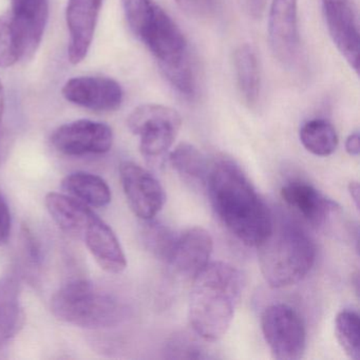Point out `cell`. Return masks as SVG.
I'll use <instances>...</instances> for the list:
<instances>
[{"instance_id":"22","label":"cell","mask_w":360,"mask_h":360,"mask_svg":"<svg viewBox=\"0 0 360 360\" xmlns=\"http://www.w3.org/2000/svg\"><path fill=\"white\" fill-rule=\"evenodd\" d=\"M299 138L303 147L317 157H328L338 146L336 130L326 120H311L303 124Z\"/></svg>"},{"instance_id":"8","label":"cell","mask_w":360,"mask_h":360,"mask_svg":"<svg viewBox=\"0 0 360 360\" xmlns=\"http://www.w3.org/2000/svg\"><path fill=\"white\" fill-rule=\"evenodd\" d=\"M120 179L130 210L141 220H153L166 202L161 183L148 170L130 161L120 165Z\"/></svg>"},{"instance_id":"3","label":"cell","mask_w":360,"mask_h":360,"mask_svg":"<svg viewBox=\"0 0 360 360\" xmlns=\"http://www.w3.org/2000/svg\"><path fill=\"white\" fill-rule=\"evenodd\" d=\"M193 282L189 323L204 340H219L233 322L243 285L241 273L229 263L214 261L208 263Z\"/></svg>"},{"instance_id":"5","label":"cell","mask_w":360,"mask_h":360,"mask_svg":"<svg viewBox=\"0 0 360 360\" xmlns=\"http://www.w3.org/2000/svg\"><path fill=\"white\" fill-rule=\"evenodd\" d=\"M58 319L79 328H106L124 318L122 303L113 295L86 280H75L60 288L51 299Z\"/></svg>"},{"instance_id":"33","label":"cell","mask_w":360,"mask_h":360,"mask_svg":"<svg viewBox=\"0 0 360 360\" xmlns=\"http://www.w3.org/2000/svg\"><path fill=\"white\" fill-rule=\"evenodd\" d=\"M4 109H5V94H4V88L0 82V123L3 119Z\"/></svg>"},{"instance_id":"9","label":"cell","mask_w":360,"mask_h":360,"mask_svg":"<svg viewBox=\"0 0 360 360\" xmlns=\"http://www.w3.org/2000/svg\"><path fill=\"white\" fill-rule=\"evenodd\" d=\"M54 148L69 157L104 155L113 144V131L107 124L79 120L58 127L51 136Z\"/></svg>"},{"instance_id":"4","label":"cell","mask_w":360,"mask_h":360,"mask_svg":"<svg viewBox=\"0 0 360 360\" xmlns=\"http://www.w3.org/2000/svg\"><path fill=\"white\" fill-rule=\"evenodd\" d=\"M258 248L259 264L265 281L273 288L302 281L313 269L316 246L302 229L288 221L276 222Z\"/></svg>"},{"instance_id":"25","label":"cell","mask_w":360,"mask_h":360,"mask_svg":"<svg viewBox=\"0 0 360 360\" xmlns=\"http://www.w3.org/2000/svg\"><path fill=\"white\" fill-rule=\"evenodd\" d=\"M144 222L146 224L142 233L145 245L157 258L167 263L176 242V233L165 225L153 222V220Z\"/></svg>"},{"instance_id":"2","label":"cell","mask_w":360,"mask_h":360,"mask_svg":"<svg viewBox=\"0 0 360 360\" xmlns=\"http://www.w3.org/2000/svg\"><path fill=\"white\" fill-rule=\"evenodd\" d=\"M121 3L130 30L155 56L168 83L180 94H191L197 82L187 41L178 25L155 0Z\"/></svg>"},{"instance_id":"7","label":"cell","mask_w":360,"mask_h":360,"mask_svg":"<svg viewBox=\"0 0 360 360\" xmlns=\"http://www.w3.org/2000/svg\"><path fill=\"white\" fill-rule=\"evenodd\" d=\"M261 328L274 358L298 360L307 349V330L296 309L275 303L263 311Z\"/></svg>"},{"instance_id":"26","label":"cell","mask_w":360,"mask_h":360,"mask_svg":"<svg viewBox=\"0 0 360 360\" xmlns=\"http://www.w3.org/2000/svg\"><path fill=\"white\" fill-rule=\"evenodd\" d=\"M20 60V50L11 15L0 16V68H9Z\"/></svg>"},{"instance_id":"24","label":"cell","mask_w":360,"mask_h":360,"mask_svg":"<svg viewBox=\"0 0 360 360\" xmlns=\"http://www.w3.org/2000/svg\"><path fill=\"white\" fill-rule=\"evenodd\" d=\"M335 336L342 351L353 360L360 358L359 316L351 309H343L335 319Z\"/></svg>"},{"instance_id":"29","label":"cell","mask_w":360,"mask_h":360,"mask_svg":"<svg viewBox=\"0 0 360 360\" xmlns=\"http://www.w3.org/2000/svg\"><path fill=\"white\" fill-rule=\"evenodd\" d=\"M174 345H172L170 347V353H178L176 358H201V349L195 347L188 340H179L178 342H174Z\"/></svg>"},{"instance_id":"31","label":"cell","mask_w":360,"mask_h":360,"mask_svg":"<svg viewBox=\"0 0 360 360\" xmlns=\"http://www.w3.org/2000/svg\"><path fill=\"white\" fill-rule=\"evenodd\" d=\"M245 4L248 12L255 18L260 16L264 11L265 0H245Z\"/></svg>"},{"instance_id":"1","label":"cell","mask_w":360,"mask_h":360,"mask_svg":"<svg viewBox=\"0 0 360 360\" xmlns=\"http://www.w3.org/2000/svg\"><path fill=\"white\" fill-rule=\"evenodd\" d=\"M205 183L212 207L227 229L245 245L262 243L273 229L274 217L241 168L219 160Z\"/></svg>"},{"instance_id":"27","label":"cell","mask_w":360,"mask_h":360,"mask_svg":"<svg viewBox=\"0 0 360 360\" xmlns=\"http://www.w3.org/2000/svg\"><path fill=\"white\" fill-rule=\"evenodd\" d=\"M176 3L189 18H200L210 13L214 0H176Z\"/></svg>"},{"instance_id":"17","label":"cell","mask_w":360,"mask_h":360,"mask_svg":"<svg viewBox=\"0 0 360 360\" xmlns=\"http://www.w3.org/2000/svg\"><path fill=\"white\" fill-rule=\"evenodd\" d=\"M101 269L109 274H120L127 266L125 254L117 235L110 226L96 214L88 225L83 238Z\"/></svg>"},{"instance_id":"28","label":"cell","mask_w":360,"mask_h":360,"mask_svg":"<svg viewBox=\"0 0 360 360\" xmlns=\"http://www.w3.org/2000/svg\"><path fill=\"white\" fill-rule=\"evenodd\" d=\"M11 231V212L4 195L0 193V244L5 243Z\"/></svg>"},{"instance_id":"11","label":"cell","mask_w":360,"mask_h":360,"mask_svg":"<svg viewBox=\"0 0 360 360\" xmlns=\"http://www.w3.org/2000/svg\"><path fill=\"white\" fill-rule=\"evenodd\" d=\"M62 92L68 102L100 112L117 110L124 98L121 85L105 77H75L65 84Z\"/></svg>"},{"instance_id":"21","label":"cell","mask_w":360,"mask_h":360,"mask_svg":"<svg viewBox=\"0 0 360 360\" xmlns=\"http://www.w3.org/2000/svg\"><path fill=\"white\" fill-rule=\"evenodd\" d=\"M233 68L242 98L248 104H256L260 96L261 77L258 58L252 46L244 44L236 49Z\"/></svg>"},{"instance_id":"18","label":"cell","mask_w":360,"mask_h":360,"mask_svg":"<svg viewBox=\"0 0 360 360\" xmlns=\"http://www.w3.org/2000/svg\"><path fill=\"white\" fill-rule=\"evenodd\" d=\"M46 207L54 222L71 237L82 239L96 212L83 202L67 193H50L45 198Z\"/></svg>"},{"instance_id":"30","label":"cell","mask_w":360,"mask_h":360,"mask_svg":"<svg viewBox=\"0 0 360 360\" xmlns=\"http://www.w3.org/2000/svg\"><path fill=\"white\" fill-rule=\"evenodd\" d=\"M345 150L352 157H357L360 153V136L359 132L356 131L349 134L345 140Z\"/></svg>"},{"instance_id":"23","label":"cell","mask_w":360,"mask_h":360,"mask_svg":"<svg viewBox=\"0 0 360 360\" xmlns=\"http://www.w3.org/2000/svg\"><path fill=\"white\" fill-rule=\"evenodd\" d=\"M169 161L185 181L205 183L210 169L205 157L197 147L181 143L170 153Z\"/></svg>"},{"instance_id":"34","label":"cell","mask_w":360,"mask_h":360,"mask_svg":"<svg viewBox=\"0 0 360 360\" xmlns=\"http://www.w3.org/2000/svg\"><path fill=\"white\" fill-rule=\"evenodd\" d=\"M322 1H326V0H322Z\"/></svg>"},{"instance_id":"32","label":"cell","mask_w":360,"mask_h":360,"mask_svg":"<svg viewBox=\"0 0 360 360\" xmlns=\"http://www.w3.org/2000/svg\"><path fill=\"white\" fill-rule=\"evenodd\" d=\"M349 193L352 200L355 203L356 208H359V184L358 182H351L349 185Z\"/></svg>"},{"instance_id":"14","label":"cell","mask_w":360,"mask_h":360,"mask_svg":"<svg viewBox=\"0 0 360 360\" xmlns=\"http://www.w3.org/2000/svg\"><path fill=\"white\" fill-rule=\"evenodd\" d=\"M214 240L210 231L195 226L176 236L167 264L183 279L193 280L210 262Z\"/></svg>"},{"instance_id":"16","label":"cell","mask_w":360,"mask_h":360,"mask_svg":"<svg viewBox=\"0 0 360 360\" xmlns=\"http://www.w3.org/2000/svg\"><path fill=\"white\" fill-rule=\"evenodd\" d=\"M280 193L290 207L315 227L326 226L332 214L339 210L335 202L307 183H288L282 187Z\"/></svg>"},{"instance_id":"19","label":"cell","mask_w":360,"mask_h":360,"mask_svg":"<svg viewBox=\"0 0 360 360\" xmlns=\"http://www.w3.org/2000/svg\"><path fill=\"white\" fill-rule=\"evenodd\" d=\"M25 313L20 305V284L13 277L0 279V347L22 330Z\"/></svg>"},{"instance_id":"6","label":"cell","mask_w":360,"mask_h":360,"mask_svg":"<svg viewBox=\"0 0 360 360\" xmlns=\"http://www.w3.org/2000/svg\"><path fill=\"white\" fill-rule=\"evenodd\" d=\"M127 126L140 138L141 153L146 159H157L172 148L182 126V117L170 107L145 104L130 113Z\"/></svg>"},{"instance_id":"10","label":"cell","mask_w":360,"mask_h":360,"mask_svg":"<svg viewBox=\"0 0 360 360\" xmlns=\"http://www.w3.org/2000/svg\"><path fill=\"white\" fill-rule=\"evenodd\" d=\"M269 39L274 56L284 65L296 60L300 47L298 0H273L269 8Z\"/></svg>"},{"instance_id":"13","label":"cell","mask_w":360,"mask_h":360,"mask_svg":"<svg viewBox=\"0 0 360 360\" xmlns=\"http://www.w3.org/2000/svg\"><path fill=\"white\" fill-rule=\"evenodd\" d=\"M326 27L333 43L349 66L359 72L360 39L357 20L349 0L322 1Z\"/></svg>"},{"instance_id":"15","label":"cell","mask_w":360,"mask_h":360,"mask_svg":"<svg viewBox=\"0 0 360 360\" xmlns=\"http://www.w3.org/2000/svg\"><path fill=\"white\" fill-rule=\"evenodd\" d=\"M104 0H68L66 22L70 41L69 62L77 65L89 52Z\"/></svg>"},{"instance_id":"20","label":"cell","mask_w":360,"mask_h":360,"mask_svg":"<svg viewBox=\"0 0 360 360\" xmlns=\"http://www.w3.org/2000/svg\"><path fill=\"white\" fill-rule=\"evenodd\" d=\"M67 195L83 202L90 207H105L111 202V189L104 179L90 172H77L62 181Z\"/></svg>"},{"instance_id":"12","label":"cell","mask_w":360,"mask_h":360,"mask_svg":"<svg viewBox=\"0 0 360 360\" xmlns=\"http://www.w3.org/2000/svg\"><path fill=\"white\" fill-rule=\"evenodd\" d=\"M12 25L20 60H29L43 41L49 18V0H12Z\"/></svg>"}]
</instances>
